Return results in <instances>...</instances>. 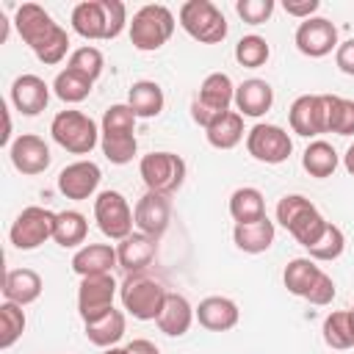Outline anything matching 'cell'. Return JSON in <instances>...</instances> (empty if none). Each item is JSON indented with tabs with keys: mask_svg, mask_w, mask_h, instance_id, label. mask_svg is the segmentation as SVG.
Here are the masks:
<instances>
[{
	"mask_svg": "<svg viewBox=\"0 0 354 354\" xmlns=\"http://www.w3.org/2000/svg\"><path fill=\"white\" fill-rule=\"evenodd\" d=\"M41 290H44V282H41L39 271H33V268H11V271H6L3 301L28 307L41 296Z\"/></svg>",
	"mask_w": 354,
	"mask_h": 354,
	"instance_id": "obj_24",
	"label": "cell"
},
{
	"mask_svg": "<svg viewBox=\"0 0 354 354\" xmlns=\"http://www.w3.org/2000/svg\"><path fill=\"white\" fill-rule=\"evenodd\" d=\"M282 8H285V14L288 17H293V19H310V17H315V11L321 8V0H285L282 3Z\"/></svg>",
	"mask_w": 354,
	"mask_h": 354,
	"instance_id": "obj_46",
	"label": "cell"
},
{
	"mask_svg": "<svg viewBox=\"0 0 354 354\" xmlns=\"http://www.w3.org/2000/svg\"><path fill=\"white\" fill-rule=\"evenodd\" d=\"M116 260V246L111 243H86L72 254V271L83 277H97V274H111Z\"/></svg>",
	"mask_w": 354,
	"mask_h": 354,
	"instance_id": "obj_23",
	"label": "cell"
},
{
	"mask_svg": "<svg viewBox=\"0 0 354 354\" xmlns=\"http://www.w3.org/2000/svg\"><path fill=\"white\" fill-rule=\"evenodd\" d=\"M100 133H136V113L130 111V105L116 102V105L105 108L102 122H100Z\"/></svg>",
	"mask_w": 354,
	"mask_h": 354,
	"instance_id": "obj_43",
	"label": "cell"
},
{
	"mask_svg": "<svg viewBox=\"0 0 354 354\" xmlns=\"http://www.w3.org/2000/svg\"><path fill=\"white\" fill-rule=\"evenodd\" d=\"M50 88L53 86H47L39 75H30L28 72V75L14 77L8 97H11V105L22 116H39L47 108V102H50Z\"/></svg>",
	"mask_w": 354,
	"mask_h": 354,
	"instance_id": "obj_18",
	"label": "cell"
},
{
	"mask_svg": "<svg viewBox=\"0 0 354 354\" xmlns=\"http://www.w3.org/2000/svg\"><path fill=\"white\" fill-rule=\"evenodd\" d=\"M100 180H102L100 166L88 158H80L58 171V191L72 202H86L97 194Z\"/></svg>",
	"mask_w": 354,
	"mask_h": 354,
	"instance_id": "obj_15",
	"label": "cell"
},
{
	"mask_svg": "<svg viewBox=\"0 0 354 354\" xmlns=\"http://www.w3.org/2000/svg\"><path fill=\"white\" fill-rule=\"evenodd\" d=\"M100 149L105 160H111L113 166H124L136 158L138 138L136 133H100Z\"/></svg>",
	"mask_w": 354,
	"mask_h": 354,
	"instance_id": "obj_34",
	"label": "cell"
},
{
	"mask_svg": "<svg viewBox=\"0 0 354 354\" xmlns=\"http://www.w3.org/2000/svg\"><path fill=\"white\" fill-rule=\"evenodd\" d=\"M102 354H127V348H124V346H111V348H105Z\"/></svg>",
	"mask_w": 354,
	"mask_h": 354,
	"instance_id": "obj_50",
	"label": "cell"
},
{
	"mask_svg": "<svg viewBox=\"0 0 354 354\" xmlns=\"http://www.w3.org/2000/svg\"><path fill=\"white\" fill-rule=\"evenodd\" d=\"M335 66L343 75H351L354 77V39H346V41L337 44V50H335Z\"/></svg>",
	"mask_w": 354,
	"mask_h": 354,
	"instance_id": "obj_47",
	"label": "cell"
},
{
	"mask_svg": "<svg viewBox=\"0 0 354 354\" xmlns=\"http://www.w3.org/2000/svg\"><path fill=\"white\" fill-rule=\"evenodd\" d=\"M14 28H17L19 39L33 50V55L41 64L55 66V64H61L66 58L69 33L39 3H22L14 11Z\"/></svg>",
	"mask_w": 354,
	"mask_h": 354,
	"instance_id": "obj_1",
	"label": "cell"
},
{
	"mask_svg": "<svg viewBox=\"0 0 354 354\" xmlns=\"http://www.w3.org/2000/svg\"><path fill=\"white\" fill-rule=\"evenodd\" d=\"M249 130H243V116L238 111H224L207 130H205V138L213 149H235L243 138H246Z\"/></svg>",
	"mask_w": 354,
	"mask_h": 354,
	"instance_id": "obj_28",
	"label": "cell"
},
{
	"mask_svg": "<svg viewBox=\"0 0 354 354\" xmlns=\"http://www.w3.org/2000/svg\"><path fill=\"white\" fill-rule=\"evenodd\" d=\"M158 254V241L144 235V232H130L127 238H122L116 243V260H119V268H124L127 274H141L149 268V263L155 260Z\"/></svg>",
	"mask_w": 354,
	"mask_h": 354,
	"instance_id": "obj_19",
	"label": "cell"
},
{
	"mask_svg": "<svg viewBox=\"0 0 354 354\" xmlns=\"http://www.w3.org/2000/svg\"><path fill=\"white\" fill-rule=\"evenodd\" d=\"M194 318H196V307H191V301L183 293H171L169 290V296L163 301V310L155 318V324L166 337H183L191 329Z\"/></svg>",
	"mask_w": 354,
	"mask_h": 354,
	"instance_id": "obj_22",
	"label": "cell"
},
{
	"mask_svg": "<svg viewBox=\"0 0 354 354\" xmlns=\"http://www.w3.org/2000/svg\"><path fill=\"white\" fill-rule=\"evenodd\" d=\"M277 238V224L266 216L260 221H249V224H235L232 227V243L243 252V254H263L271 249Z\"/></svg>",
	"mask_w": 354,
	"mask_h": 354,
	"instance_id": "obj_25",
	"label": "cell"
},
{
	"mask_svg": "<svg viewBox=\"0 0 354 354\" xmlns=\"http://www.w3.org/2000/svg\"><path fill=\"white\" fill-rule=\"evenodd\" d=\"M86 340L91 346H100V348H111V346H119V340L124 337V329H127V321H124V313L111 307L105 315L94 318V321H86Z\"/></svg>",
	"mask_w": 354,
	"mask_h": 354,
	"instance_id": "obj_26",
	"label": "cell"
},
{
	"mask_svg": "<svg viewBox=\"0 0 354 354\" xmlns=\"http://www.w3.org/2000/svg\"><path fill=\"white\" fill-rule=\"evenodd\" d=\"M343 169L354 177V141H351V147L346 149V155H343Z\"/></svg>",
	"mask_w": 354,
	"mask_h": 354,
	"instance_id": "obj_49",
	"label": "cell"
},
{
	"mask_svg": "<svg viewBox=\"0 0 354 354\" xmlns=\"http://www.w3.org/2000/svg\"><path fill=\"white\" fill-rule=\"evenodd\" d=\"M235 111L246 119H260L271 111L274 105V88L268 80H260V77H249L243 83L235 86Z\"/></svg>",
	"mask_w": 354,
	"mask_h": 354,
	"instance_id": "obj_21",
	"label": "cell"
},
{
	"mask_svg": "<svg viewBox=\"0 0 354 354\" xmlns=\"http://www.w3.org/2000/svg\"><path fill=\"white\" fill-rule=\"evenodd\" d=\"M174 28H177V19L163 3H147L133 14L127 33L136 50L155 53L174 36Z\"/></svg>",
	"mask_w": 354,
	"mask_h": 354,
	"instance_id": "obj_3",
	"label": "cell"
},
{
	"mask_svg": "<svg viewBox=\"0 0 354 354\" xmlns=\"http://www.w3.org/2000/svg\"><path fill=\"white\" fill-rule=\"evenodd\" d=\"M196 321L207 332H230L241 321V310L230 296H205L196 304Z\"/></svg>",
	"mask_w": 354,
	"mask_h": 354,
	"instance_id": "obj_20",
	"label": "cell"
},
{
	"mask_svg": "<svg viewBox=\"0 0 354 354\" xmlns=\"http://www.w3.org/2000/svg\"><path fill=\"white\" fill-rule=\"evenodd\" d=\"M232 102H235L232 77L227 72H210L202 80L199 94L191 100V119L207 130L224 111H232Z\"/></svg>",
	"mask_w": 354,
	"mask_h": 354,
	"instance_id": "obj_7",
	"label": "cell"
},
{
	"mask_svg": "<svg viewBox=\"0 0 354 354\" xmlns=\"http://www.w3.org/2000/svg\"><path fill=\"white\" fill-rule=\"evenodd\" d=\"M321 271H324V268H321L313 257H293V260L285 266V271H282V285L288 288V293L304 299Z\"/></svg>",
	"mask_w": 354,
	"mask_h": 354,
	"instance_id": "obj_32",
	"label": "cell"
},
{
	"mask_svg": "<svg viewBox=\"0 0 354 354\" xmlns=\"http://www.w3.org/2000/svg\"><path fill=\"white\" fill-rule=\"evenodd\" d=\"M277 3L274 0H238L235 3V14L246 22V25H263L271 19Z\"/></svg>",
	"mask_w": 354,
	"mask_h": 354,
	"instance_id": "obj_44",
	"label": "cell"
},
{
	"mask_svg": "<svg viewBox=\"0 0 354 354\" xmlns=\"http://www.w3.org/2000/svg\"><path fill=\"white\" fill-rule=\"evenodd\" d=\"M230 216H232L235 224H249V221L266 218V199H263V191H260V188H252V185L235 188V191L230 194Z\"/></svg>",
	"mask_w": 354,
	"mask_h": 354,
	"instance_id": "obj_31",
	"label": "cell"
},
{
	"mask_svg": "<svg viewBox=\"0 0 354 354\" xmlns=\"http://www.w3.org/2000/svg\"><path fill=\"white\" fill-rule=\"evenodd\" d=\"M66 69H72V72H77V75H83V77H88L94 83L105 69V55H102V50H97L91 44H83V47L69 53Z\"/></svg>",
	"mask_w": 354,
	"mask_h": 354,
	"instance_id": "obj_39",
	"label": "cell"
},
{
	"mask_svg": "<svg viewBox=\"0 0 354 354\" xmlns=\"http://www.w3.org/2000/svg\"><path fill=\"white\" fill-rule=\"evenodd\" d=\"M91 86L94 83L88 77H83V75H77L72 69H61L55 75V80H53V94L66 105H77L91 94Z\"/></svg>",
	"mask_w": 354,
	"mask_h": 354,
	"instance_id": "obj_35",
	"label": "cell"
},
{
	"mask_svg": "<svg viewBox=\"0 0 354 354\" xmlns=\"http://www.w3.org/2000/svg\"><path fill=\"white\" fill-rule=\"evenodd\" d=\"M296 50L307 58H324L332 50H337V28L332 25V19L326 17H310L304 22H299L296 33H293Z\"/></svg>",
	"mask_w": 354,
	"mask_h": 354,
	"instance_id": "obj_14",
	"label": "cell"
},
{
	"mask_svg": "<svg viewBox=\"0 0 354 354\" xmlns=\"http://www.w3.org/2000/svg\"><path fill=\"white\" fill-rule=\"evenodd\" d=\"M166 296H169V290L163 288V282L149 277L147 271L127 274L124 282L119 285V301H122L124 313L133 315L136 321H155L163 310Z\"/></svg>",
	"mask_w": 354,
	"mask_h": 354,
	"instance_id": "obj_4",
	"label": "cell"
},
{
	"mask_svg": "<svg viewBox=\"0 0 354 354\" xmlns=\"http://www.w3.org/2000/svg\"><path fill=\"white\" fill-rule=\"evenodd\" d=\"M127 105L136 113V119H152V116H160L166 97L155 80H136L127 91Z\"/></svg>",
	"mask_w": 354,
	"mask_h": 354,
	"instance_id": "obj_27",
	"label": "cell"
},
{
	"mask_svg": "<svg viewBox=\"0 0 354 354\" xmlns=\"http://www.w3.org/2000/svg\"><path fill=\"white\" fill-rule=\"evenodd\" d=\"M53 224H55V213L39 205H28L19 210V216L11 221L8 230V241L14 249L19 252H33L39 249L44 241L53 238Z\"/></svg>",
	"mask_w": 354,
	"mask_h": 354,
	"instance_id": "obj_10",
	"label": "cell"
},
{
	"mask_svg": "<svg viewBox=\"0 0 354 354\" xmlns=\"http://www.w3.org/2000/svg\"><path fill=\"white\" fill-rule=\"evenodd\" d=\"M348 313H351V318H354V304H351V307H348Z\"/></svg>",
	"mask_w": 354,
	"mask_h": 354,
	"instance_id": "obj_51",
	"label": "cell"
},
{
	"mask_svg": "<svg viewBox=\"0 0 354 354\" xmlns=\"http://www.w3.org/2000/svg\"><path fill=\"white\" fill-rule=\"evenodd\" d=\"M288 122H290V130L296 136L315 141L321 133H326V124H329L326 94H301V97H296L290 111H288Z\"/></svg>",
	"mask_w": 354,
	"mask_h": 354,
	"instance_id": "obj_12",
	"label": "cell"
},
{
	"mask_svg": "<svg viewBox=\"0 0 354 354\" xmlns=\"http://www.w3.org/2000/svg\"><path fill=\"white\" fill-rule=\"evenodd\" d=\"M124 348H127V354H160V348L152 340H147V337H136Z\"/></svg>",
	"mask_w": 354,
	"mask_h": 354,
	"instance_id": "obj_48",
	"label": "cell"
},
{
	"mask_svg": "<svg viewBox=\"0 0 354 354\" xmlns=\"http://www.w3.org/2000/svg\"><path fill=\"white\" fill-rule=\"evenodd\" d=\"M326 108H329V124L326 133L335 136H354V100L326 94Z\"/></svg>",
	"mask_w": 354,
	"mask_h": 354,
	"instance_id": "obj_38",
	"label": "cell"
},
{
	"mask_svg": "<svg viewBox=\"0 0 354 354\" xmlns=\"http://www.w3.org/2000/svg\"><path fill=\"white\" fill-rule=\"evenodd\" d=\"M310 210H315V205H313L307 196H301V194H285V196L277 202L274 216H277V224H279V227L290 230V227H293L304 213H310Z\"/></svg>",
	"mask_w": 354,
	"mask_h": 354,
	"instance_id": "obj_41",
	"label": "cell"
},
{
	"mask_svg": "<svg viewBox=\"0 0 354 354\" xmlns=\"http://www.w3.org/2000/svg\"><path fill=\"white\" fill-rule=\"evenodd\" d=\"M50 136L69 155H88L100 144V127H97V122L88 113L75 111V108L58 111L53 116Z\"/></svg>",
	"mask_w": 354,
	"mask_h": 354,
	"instance_id": "obj_5",
	"label": "cell"
},
{
	"mask_svg": "<svg viewBox=\"0 0 354 354\" xmlns=\"http://www.w3.org/2000/svg\"><path fill=\"white\" fill-rule=\"evenodd\" d=\"M25 326H28L25 310L19 304L3 301L0 304V348H11L25 335Z\"/></svg>",
	"mask_w": 354,
	"mask_h": 354,
	"instance_id": "obj_37",
	"label": "cell"
},
{
	"mask_svg": "<svg viewBox=\"0 0 354 354\" xmlns=\"http://www.w3.org/2000/svg\"><path fill=\"white\" fill-rule=\"evenodd\" d=\"M268 55H271V47H268V41H266L263 36H257V33L241 36L238 44H235V61H238L241 66H246V69L263 66V64L268 61Z\"/></svg>",
	"mask_w": 354,
	"mask_h": 354,
	"instance_id": "obj_40",
	"label": "cell"
},
{
	"mask_svg": "<svg viewBox=\"0 0 354 354\" xmlns=\"http://www.w3.org/2000/svg\"><path fill=\"white\" fill-rule=\"evenodd\" d=\"M343 249H346V235L337 224L329 221L326 230L321 232V238L313 246H307V257H313L315 263H332L343 254Z\"/></svg>",
	"mask_w": 354,
	"mask_h": 354,
	"instance_id": "obj_36",
	"label": "cell"
},
{
	"mask_svg": "<svg viewBox=\"0 0 354 354\" xmlns=\"http://www.w3.org/2000/svg\"><path fill=\"white\" fill-rule=\"evenodd\" d=\"M86 235H88V221L80 210H61L55 213V224H53V241L61 249H80L86 246Z\"/></svg>",
	"mask_w": 354,
	"mask_h": 354,
	"instance_id": "obj_29",
	"label": "cell"
},
{
	"mask_svg": "<svg viewBox=\"0 0 354 354\" xmlns=\"http://www.w3.org/2000/svg\"><path fill=\"white\" fill-rule=\"evenodd\" d=\"M301 166H304V171H307L310 177L326 180V177H332V174L337 171L340 155H337V149H335L329 141L315 138V141L307 144V149H304V155H301Z\"/></svg>",
	"mask_w": 354,
	"mask_h": 354,
	"instance_id": "obj_30",
	"label": "cell"
},
{
	"mask_svg": "<svg viewBox=\"0 0 354 354\" xmlns=\"http://www.w3.org/2000/svg\"><path fill=\"white\" fill-rule=\"evenodd\" d=\"M246 152L257 160V163H268V166H279L290 158L293 152V138L288 136L285 127L271 124V122H257L249 133H246Z\"/></svg>",
	"mask_w": 354,
	"mask_h": 354,
	"instance_id": "obj_11",
	"label": "cell"
},
{
	"mask_svg": "<svg viewBox=\"0 0 354 354\" xmlns=\"http://www.w3.org/2000/svg\"><path fill=\"white\" fill-rule=\"evenodd\" d=\"M94 221L100 227V232L111 241H122L133 232L136 218H133V207L124 199L122 191H100L94 196Z\"/></svg>",
	"mask_w": 354,
	"mask_h": 354,
	"instance_id": "obj_9",
	"label": "cell"
},
{
	"mask_svg": "<svg viewBox=\"0 0 354 354\" xmlns=\"http://www.w3.org/2000/svg\"><path fill=\"white\" fill-rule=\"evenodd\" d=\"M119 293V285L113 274H97V277H83L77 285V313L86 321H94L105 315L113 307V299Z\"/></svg>",
	"mask_w": 354,
	"mask_h": 354,
	"instance_id": "obj_13",
	"label": "cell"
},
{
	"mask_svg": "<svg viewBox=\"0 0 354 354\" xmlns=\"http://www.w3.org/2000/svg\"><path fill=\"white\" fill-rule=\"evenodd\" d=\"M180 28L199 44H221L227 39V19L210 0H185L177 11Z\"/></svg>",
	"mask_w": 354,
	"mask_h": 354,
	"instance_id": "obj_6",
	"label": "cell"
},
{
	"mask_svg": "<svg viewBox=\"0 0 354 354\" xmlns=\"http://www.w3.org/2000/svg\"><path fill=\"white\" fill-rule=\"evenodd\" d=\"M321 335H324V343L329 348H337V351H348L354 348V318L348 310H335L324 318V326H321Z\"/></svg>",
	"mask_w": 354,
	"mask_h": 354,
	"instance_id": "obj_33",
	"label": "cell"
},
{
	"mask_svg": "<svg viewBox=\"0 0 354 354\" xmlns=\"http://www.w3.org/2000/svg\"><path fill=\"white\" fill-rule=\"evenodd\" d=\"M335 293H337V290H335V279H332L326 271H321L318 279L313 282V288L307 290L304 301H310V304H315V307H326V304H332Z\"/></svg>",
	"mask_w": 354,
	"mask_h": 354,
	"instance_id": "obj_45",
	"label": "cell"
},
{
	"mask_svg": "<svg viewBox=\"0 0 354 354\" xmlns=\"http://www.w3.org/2000/svg\"><path fill=\"white\" fill-rule=\"evenodd\" d=\"M133 218H136V230L160 241L163 232L169 230V221H171V202L169 196L163 194H155V191H147L136 207H133Z\"/></svg>",
	"mask_w": 354,
	"mask_h": 354,
	"instance_id": "obj_17",
	"label": "cell"
},
{
	"mask_svg": "<svg viewBox=\"0 0 354 354\" xmlns=\"http://www.w3.org/2000/svg\"><path fill=\"white\" fill-rule=\"evenodd\" d=\"M8 158H11V166L25 174V177H36V174H44L53 155H50V147L41 136L36 133H22L14 138V144L8 147Z\"/></svg>",
	"mask_w": 354,
	"mask_h": 354,
	"instance_id": "obj_16",
	"label": "cell"
},
{
	"mask_svg": "<svg viewBox=\"0 0 354 354\" xmlns=\"http://www.w3.org/2000/svg\"><path fill=\"white\" fill-rule=\"evenodd\" d=\"M185 171H188L185 160L177 152H169V149L149 152L138 160V174L144 180L147 191H155V194H163V196H171L174 191L183 188Z\"/></svg>",
	"mask_w": 354,
	"mask_h": 354,
	"instance_id": "obj_8",
	"label": "cell"
},
{
	"mask_svg": "<svg viewBox=\"0 0 354 354\" xmlns=\"http://www.w3.org/2000/svg\"><path fill=\"white\" fill-rule=\"evenodd\" d=\"M326 224H329V221H326V218L318 213V207H315V210L304 213V216H301V218H299L288 232H290V238H293L299 246H304V249H307V246H313V243L321 238V232L326 230Z\"/></svg>",
	"mask_w": 354,
	"mask_h": 354,
	"instance_id": "obj_42",
	"label": "cell"
},
{
	"mask_svg": "<svg viewBox=\"0 0 354 354\" xmlns=\"http://www.w3.org/2000/svg\"><path fill=\"white\" fill-rule=\"evenodd\" d=\"M72 30L86 41H111L127 22V6L122 0H83L69 14Z\"/></svg>",
	"mask_w": 354,
	"mask_h": 354,
	"instance_id": "obj_2",
	"label": "cell"
}]
</instances>
